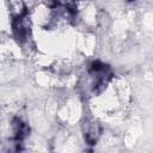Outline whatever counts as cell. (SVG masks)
I'll return each mask as SVG.
<instances>
[{
	"instance_id": "obj_1",
	"label": "cell",
	"mask_w": 153,
	"mask_h": 153,
	"mask_svg": "<svg viewBox=\"0 0 153 153\" xmlns=\"http://www.w3.org/2000/svg\"><path fill=\"white\" fill-rule=\"evenodd\" d=\"M13 30L18 39H25L30 31V24L26 18V13H22L17 16V18L13 22Z\"/></svg>"
},
{
	"instance_id": "obj_2",
	"label": "cell",
	"mask_w": 153,
	"mask_h": 153,
	"mask_svg": "<svg viewBox=\"0 0 153 153\" xmlns=\"http://www.w3.org/2000/svg\"><path fill=\"white\" fill-rule=\"evenodd\" d=\"M13 128H14V137L17 140H23L24 137H26V135L29 134V127L26 123H24L22 120L16 118L13 122Z\"/></svg>"
},
{
	"instance_id": "obj_3",
	"label": "cell",
	"mask_w": 153,
	"mask_h": 153,
	"mask_svg": "<svg viewBox=\"0 0 153 153\" xmlns=\"http://www.w3.org/2000/svg\"><path fill=\"white\" fill-rule=\"evenodd\" d=\"M85 139L90 145H93L97 139H98V130L96 128V126H93L92 128H90V126H87V129L85 131Z\"/></svg>"
},
{
	"instance_id": "obj_4",
	"label": "cell",
	"mask_w": 153,
	"mask_h": 153,
	"mask_svg": "<svg viewBox=\"0 0 153 153\" xmlns=\"http://www.w3.org/2000/svg\"><path fill=\"white\" fill-rule=\"evenodd\" d=\"M128 1H133V0H128Z\"/></svg>"
}]
</instances>
